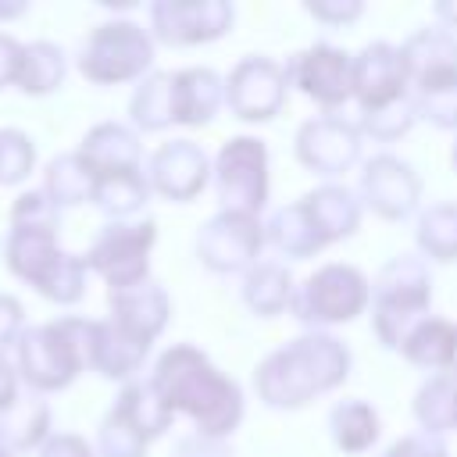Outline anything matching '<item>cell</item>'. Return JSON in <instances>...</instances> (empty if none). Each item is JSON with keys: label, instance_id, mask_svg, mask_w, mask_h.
Listing matches in <instances>:
<instances>
[{"label": "cell", "instance_id": "obj_14", "mask_svg": "<svg viewBox=\"0 0 457 457\" xmlns=\"http://www.w3.org/2000/svg\"><path fill=\"white\" fill-rule=\"evenodd\" d=\"M257 243H261L257 225L246 214H225V218H218V221H211L204 228L200 253L214 268H236L239 261H246L253 253Z\"/></svg>", "mask_w": 457, "mask_h": 457}, {"label": "cell", "instance_id": "obj_42", "mask_svg": "<svg viewBox=\"0 0 457 457\" xmlns=\"http://www.w3.org/2000/svg\"><path fill=\"white\" fill-rule=\"evenodd\" d=\"M453 361H457V353H453Z\"/></svg>", "mask_w": 457, "mask_h": 457}, {"label": "cell", "instance_id": "obj_31", "mask_svg": "<svg viewBox=\"0 0 457 457\" xmlns=\"http://www.w3.org/2000/svg\"><path fill=\"white\" fill-rule=\"evenodd\" d=\"M143 450H146V439L118 411H111L100 425V453L104 457H143Z\"/></svg>", "mask_w": 457, "mask_h": 457}, {"label": "cell", "instance_id": "obj_30", "mask_svg": "<svg viewBox=\"0 0 457 457\" xmlns=\"http://www.w3.org/2000/svg\"><path fill=\"white\" fill-rule=\"evenodd\" d=\"M11 225L57 232V225H61V207H57L43 189H29V193H21V196L11 204Z\"/></svg>", "mask_w": 457, "mask_h": 457}, {"label": "cell", "instance_id": "obj_41", "mask_svg": "<svg viewBox=\"0 0 457 457\" xmlns=\"http://www.w3.org/2000/svg\"><path fill=\"white\" fill-rule=\"evenodd\" d=\"M0 457H14V450H11V443L0 436Z\"/></svg>", "mask_w": 457, "mask_h": 457}, {"label": "cell", "instance_id": "obj_37", "mask_svg": "<svg viewBox=\"0 0 457 457\" xmlns=\"http://www.w3.org/2000/svg\"><path fill=\"white\" fill-rule=\"evenodd\" d=\"M39 457H93V450L79 436H50L39 446Z\"/></svg>", "mask_w": 457, "mask_h": 457}, {"label": "cell", "instance_id": "obj_15", "mask_svg": "<svg viewBox=\"0 0 457 457\" xmlns=\"http://www.w3.org/2000/svg\"><path fill=\"white\" fill-rule=\"evenodd\" d=\"M228 96H232V104H236V111L243 118H268L278 107L282 75L268 61H246V64L236 68Z\"/></svg>", "mask_w": 457, "mask_h": 457}, {"label": "cell", "instance_id": "obj_8", "mask_svg": "<svg viewBox=\"0 0 457 457\" xmlns=\"http://www.w3.org/2000/svg\"><path fill=\"white\" fill-rule=\"evenodd\" d=\"M221 196L257 211L264 200V150L253 139H232L221 150Z\"/></svg>", "mask_w": 457, "mask_h": 457}, {"label": "cell", "instance_id": "obj_18", "mask_svg": "<svg viewBox=\"0 0 457 457\" xmlns=\"http://www.w3.org/2000/svg\"><path fill=\"white\" fill-rule=\"evenodd\" d=\"M296 71H300V86H303L311 96H318V100H325V104H336V100L346 96L350 68H346V57H343V54L318 46V50L303 54V61H300Z\"/></svg>", "mask_w": 457, "mask_h": 457}, {"label": "cell", "instance_id": "obj_36", "mask_svg": "<svg viewBox=\"0 0 457 457\" xmlns=\"http://www.w3.org/2000/svg\"><path fill=\"white\" fill-rule=\"evenodd\" d=\"M21 46L14 36L0 32V89L4 86H14V75H18V61H21Z\"/></svg>", "mask_w": 457, "mask_h": 457}, {"label": "cell", "instance_id": "obj_16", "mask_svg": "<svg viewBox=\"0 0 457 457\" xmlns=\"http://www.w3.org/2000/svg\"><path fill=\"white\" fill-rule=\"evenodd\" d=\"M400 82H403V57H396L382 43L378 46H368L364 57L357 61V71H353V86L361 89L364 104L368 107L389 104L400 93Z\"/></svg>", "mask_w": 457, "mask_h": 457}, {"label": "cell", "instance_id": "obj_5", "mask_svg": "<svg viewBox=\"0 0 457 457\" xmlns=\"http://www.w3.org/2000/svg\"><path fill=\"white\" fill-rule=\"evenodd\" d=\"M146 64H150V39L132 21L96 25L79 54V71L100 86L136 79Z\"/></svg>", "mask_w": 457, "mask_h": 457}, {"label": "cell", "instance_id": "obj_27", "mask_svg": "<svg viewBox=\"0 0 457 457\" xmlns=\"http://www.w3.org/2000/svg\"><path fill=\"white\" fill-rule=\"evenodd\" d=\"M132 118L143 129H161V125L175 121V114H171V75H154L139 86V93L132 96Z\"/></svg>", "mask_w": 457, "mask_h": 457}, {"label": "cell", "instance_id": "obj_39", "mask_svg": "<svg viewBox=\"0 0 457 457\" xmlns=\"http://www.w3.org/2000/svg\"><path fill=\"white\" fill-rule=\"evenodd\" d=\"M386 457H443V446L436 443V439H403V443H396Z\"/></svg>", "mask_w": 457, "mask_h": 457}, {"label": "cell", "instance_id": "obj_17", "mask_svg": "<svg viewBox=\"0 0 457 457\" xmlns=\"http://www.w3.org/2000/svg\"><path fill=\"white\" fill-rule=\"evenodd\" d=\"M64 54L57 43H46V39H36V43H25L21 46V61H18V75H14V86L29 96H46L54 93L61 82H64Z\"/></svg>", "mask_w": 457, "mask_h": 457}, {"label": "cell", "instance_id": "obj_26", "mask_svg": "<svg viewBox=\"0 0 457 457\" xmlns=\"http://www.w3.org/2000/svg\"><path fill=\"white\" fill-rule=\"evenodd\" d=\"M303 211L314 221V228H318L321 239L339 236V232H350L353 221H357V211H353V204H350V196L343 189H321L318 196H307Z\"/></svg>", "mask_w": 457, "mask_h": 457}, {"label": "cell", "instance_id": "obj_28", "mask_svg": "<svg viewBox=\"0 0 457 457\" xmlns=\"http://www.w3.org/2000/svg\"><path fill=\"white\" fill-rule=\"evenodd\" d=\"M403 346L421 364H446L457 353V332L450 325H443V321H428V325H418L403 339Z\"/></svg>", "mask_w": 457, "mask_h": 457}, {"label": "cell", "instance_id": "obj_24", "mask_svg": "<svg viewBox=\"0 0 457 457\" xmlns=\"http://www.w3.org/2000/svg\"><path fill=\"white\" fill-rule=\"evenodd\" d=\"M114 411H118L143 439L161 436V432L168 428V421H171V411H168L164 400L154 393V386H129V389L118 396Z\"/></svg>", "mask_w": 457, "mask_h": 457}, {"label": "cell", "instance_id": "obj_2", "mask_svg": "<svg viewBox=\"0 0 457 457\" xmlns=\"http://www.w3.org/2000/svg\"><path fill=\"white\" fill-rule=\"evenodd\" d=\"M93 325L86 318H57L46 325H32L18 336V375L36 393L64 389L82 364H89Z\"/></svg>", "mask_w": 457, "mask_h": 457}, {"label": "cell", "instance_id": "obj_1", "mask_svg": "<svg viewBox=\"0 0 457 457\" xmlns=\"http://www.w3.org/2000/svg\"><path fill=\"white\" fill-rule=\"evenodd\" d=\"M154 393L168 411H189L204 432H225L239 418V393L232 382L214 375V368L189 346H175L161 357L154 371Z\"/></svg>", "mask_w": 457, "mask_h": 457}, {"label": "cell", "instance_id": "obj_7", "mask_svg": "<svg viewBox=\"0 0 457 457\" xmlns=\"http://www.w3.org/2000/svg\"><path fill=\"white\" fill-rule=\"evenodd\" d=\"M364 303V282L353 268H325L318 271L311 282H307V293H303V318H325V321H336V318H350L357 307Z\"/></svg>", "mask_w": 457, "mask_h": 457}, {"label": "cell", "instance_id": "obj_33", "mask_svg": "<svg viewBox=\"0 0 457 457\" xmlns=\"http://www.w3.org/2000/svg\"><path fill=\"white\" fill-rule=\"evenodd\" d=\"M246 293H250V303L257 311H278L286 303V296H289V275L271 268V264H264V268H257L250 275V289Z\"/></svg>", "mask_w": 457, "mask_h": 457}, {"label": "cell", "instance_id": "obj_19", "mask_svg": "<svg viewBox=\"0 0 457 457\" xmlns=\"http://www.w3.org/2000/svg\"><path fill=\"white\" fill-rule=\"evenodd\" d=\"M357 143H353V132L339 121H318V125H307L303 136H300V154L307 164L321 168V171H336L343 168L350 157H353Z\"/></svg>", "mask_w": 457, "mask_h": 457}, {"label": "cell", "instance_id": "obj_40", "mask_svg": "<svg viewBox=\"0 0 457 457\" xmlns=\"http://www.w3.org/2000/svg\"><path fill=\"white\" fill-rule=\"evenodd\" d=\"M25 7L29 4H14V0H7V4H0V21H11V18H18V14H25Z\"/></svg>", "mask_w": 457, "mask_h": 457}, {"label": "cell", "instance_id": "obj_35", "mask_svg": "<svg viewBox=\"0 0 457 457\" xmlns=\"http://www.w3.org/2000/svg\"><path fill=\"white\" fill-rule=\"evenodd\" d=\"M21 321H25V307H21L14 296L0 293V350L11 346V343H18Z\"/></svg>", "mask_w": 457, "mask_h": 457}, {"label": "cell", "instance_id": "obj_32", "mask_svg": "<svg viewBox=\"0 0 457 457\" xmlns=\"http://www.w3.org/2000/svg\"><path fill=\"white\" fill-rule=\"evenodd\" d=\"M332 425H336V439H339L343 446H350V450H361L364 443L375 439V414H371L364 403L336 407Z\"/></svg>", "mask_w": 457, "mask_h": 457}, {"label": "cell", "instance_id": "obj_23", "mask_svg": "<svg viewBox=\"0 0 457 457\" xmlns=\"http://www.w3.org/2000/svg\"><path fill=\"white\" fill-rule=\"evenodd\" d=\"M46 425H50V407L39 400V396H25L18 400L4 418H0V436L11 443V450H32L43 443L46 436Z\"/></svg>", "mask_w": 457, "mask_h": 457}, {"label": "cell", "instance_id": "obj_29", "mask_svg": "<svg viewBox=\"0 0 457 457\" xmlns=\"http://www.w3.org/2000/svg\"><path fill=\"white\" fill-rule=\"evenodd\" d=\"M36 164V146L21 129H0V186L21 182Z\"/></svg>", "mask_w": 457, "mask_h": 457}, {"label": "cell", "instance_id": "obj_22", "mask_svg": "<svg viewBox=\"0 0 457 457\" xmlns=\"http://www.w3.org/2000/svg\"><path fill=\"white\" fill-rule=\"evenodd\" d=\"M218 104V79L211 71H179L171 75V114L175 121H207Z\"/></svg>", "mask_w": 457, "mask_h": 457}, {"label": "cell", "instance_id": "obj_12", "mask_svg": "<svg viewBox=\"0 0 457 457\" xmlns=\"http://www.w3.org/2000/svg\"><path fill=\"white\" fill-rule=\"evenodd\" d=\"M111 311L121 328L150 343L168 318V296L154 282H136L125 289H111Z\"/></svg>", "mask_w": 457, "mask_h": 457}, {"label": "cell", "instance_id": "obj_20", "mask_svg": "<svg viewBox=\"0 0 457 457\" xmlns=\"http://www.w3.org/2000/svg\"><path fill=\"white\" fill-rule=\"evenodd\" d=\"M93 186H96V175L89 171V164L79 157V154H61L46 164V175H43V193L64 207V204H86L93 200Z\"/></svg>", "mask_w": 457, "mask_h": 457}, {"label": "cell", "instance_id": "obj_21", "mask_svg": "<svg viewBox=\"0 0 457 457\" xmlns=\"http://www.w3.org/2000/svg\"><path fill=\"white\" fill-rule=\"evenodd\" d=\"M364 186H368V196L375 200V207L382 214H403L414 200V179L407 175V168L393 157H378L368 175H364Z\"/></svg>", "mask_w": 457, "mask_h": 457}, {"label": "cell", "instance_id": "obj_34", "mask_svg": "<svg viewBox=\"0 0 457 457\" xmlns=\"http://www.w3.org/2000/svg\"><path fill=\"white\" fill-rule=\"evenodd\" d=\"M421 243L439 257H453L457 253V207H436L421 221Z\"/></svg>", "mask_w": 457, "mask_h": 457}, {"label": "cell", "instance_id": "obj_25", "mask_svg": "<svg viewBox=\"0 0 457 457\" xmlns=\"http://www.w3.org/2000/svg\"><path fill=\"white\" fill-rule=\"evenodd\" d=\"M143 200H146V182L139 179V171L96 175V186H93V204H100L107 214L121 218V214L136 211Z\"/></svg>", "mask_w": 457, "mask_h": 457}, {"label": "cell", "instance_id": "obj_4", "mask_svg": "<svg viewBox=\"0 0 457 457\" xmlns=\"http://www.w3.org/2000/svg\"><path fill=\"white\" fill-rule=\"evenodd\" d=\"M343 368L346 353L332 339H300L261 368V393L271 403H303L314 389H325L343 378Z\"/></svg>", "mask_w": 457, "mask_h": 457}, {"label": "cell", "instance_id": "obj_6", "mask_svg": "<svg viewBox=\"0 0 457 457\" xmlns=\"http://www.w3.org/2000/svg\"><path fill=\"white\" fill-rule=\"evenodd\" d=\"M154 243V225L143 221V225H107L100 228V236L93 239L89 253H86V268L100 271L111 289H125V286H136L143 282L146 275V250Z\"/></svg>", "mask_w": 457, "mask_h": 457}, {"label": "cell", "instance_id": "obj_13", "mask_svg": "<svg viewBox=\"0 0 457 457\" xmlns=\"http://www.w3.org/2000/svg\"><path fill=\"white\" fill-rule=\"evenodd\" d=\"M79 157L89 164L93 175H114V171H136L139 161V139L114 121H104L96 129H89V136L82 139Z\"/></svg>", "mask_w": 457, "mask_h": 457}, {"label": "cell", "instance_id": "obj_38", "mask_svg": "<svg viewBox=\"0 0 457 457\" xmlns=\"http://www.w3.org/2000/svg\"><path fill=\"white\" fill-rule=\"evenodd\" d=\"M21 396H18V371H14V364L0 353V418L18 403Z\"/></svg>", "mask_w": 457, "mask_h": 457}, {"label": "cell", "instance_id": "obj_9", "mask_svg": "<svg viewBox=\"0 0 457 457\" xmlns=\"http://www.w3.org/2000/svg\"><path fill=\"white\" fill-rule=\"evenodd\" d=\"M232 14L221 4H157L154 7V29L168 43H193L211 39L225 29Z\"/></svg>", "mask_w": 457, "mask_h": 457}, {"label": "cell", "instance_id": "obj_11", "mask_svg": "<svg viewBox=\"0 0 457 457\" xmlns=\"http://www.w3.org/2000/svg\"><path fill=\"white\" fill-rule=\"evenodd\" d=\"M146 346H150L146 339L132 336L114 318L111 321H96L93 325V343H89V364L107 378H125L143 364Z\"/></svg>", "mask_w": 457, "mask_h": 457}, {"label": "cell", "instance_id": "obj_3", "mask_svg": "<svg viewBox=\"0 0 457 457\" xmlns=\"http://www.w3.org/2000/svg\"><path fill=\"white\" fill-rule=\"evenodd\" d=\"M7 268L54 303H75L86 286V257L64 253L57 246V232H43V228L11 225Z\"/></svg>", "mask_w": 457, "mask_h": 457}, {"label": "cell", "instance_id": "obj_10", "mask_svg": "<svg viewBox=\"0 0 457 457\" xmlns=\"http://www.w3.org/2000/svg\"><path fill=\"white\" fill-rule=\"evenodd\" d=\"M204 154L186 139L164 143L150 161L154 186L171 200H189L204 186Z\"/></svg>", "mask_w": 457, "mask_h": 457}]
</instances>
